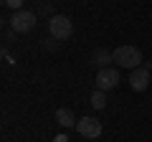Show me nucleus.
Wrapping results in <instances>:
<instances>
[{
    "instance_id": "1",
    "label": "nucleus",
    "mask_w": 152,
    "mask_h": 142,
    "mask_svg": "<svg viewBox=\"0 0 152 142\" xmlns=\"http://www.w3.org/2000/svg\"><path fill=\"white\" fill-rule=\"evenodd\" d=\"M114 53V61H117V66H122V69H140L142 64V51L137 48V46H119L117 51H112Z\"/></svg>"
},
{
    "instance_id": "10",
    "label": "nucleus",
    "mask_w": 152,
    "mask_h": 142,
    "mask_svg": "<svg viewBox=\"0 0 152 142\" xmlns=\"http://www.w3.org/2000/svg\"><path fill=\"white\" fill-rule=\"evenodd\" d=\"M5 5L13 8V10H23V8H20V5H23V0H5Z\"/></svg>"
},
{
    "instance_id": "2",
    "label": "nucleus",
    "mask_w": 152,
    "mask_h": 142,
    "mask_svg": "<svg viewBox=\"0 0 152 142\" xmlns=\"http://www.w3.org/2000/svg\"><path fill=\"white\" fill-rule=\"evenodd\" d=\"M48 33H51V38H56V41H66L74 33V23L66 15H51L48 18Z\"/></svg>"
},
{
    "instance_id": "11",
    "label": "nucleus",
    "mask_w": 152,
    "mask_h": 142,
    "mask_svg": "<svg viewBox=\"0 0 152 142\" xmlns=\"http://www.w3.org/2000/svg\"><path fill=\"white\" fill-rule=\"evenodd\" d=\"M53 142H69V137H66V135H58V137H56Z\"/></svg>"
},
{
    "instance_id": "6",
    "label": "nucleus",
    "mask_w": 152,
    "mask_h": 142,
    "mask_svg": "<svg viewBox=\"0 0 152 142\" xmlns=\"http://www.w3.org/2000/svg\"><path fill=\"white\" fill-rule=\"evenodd\" d=\"M129 86L134 91H145L150 86V66H140V69L132 71L129 74Z\"/></svg>"
},
{
    "instance_id": "9",
    "label": "nucleus",
    "mask_w": 152,
    "mask_h": 142,
    "mask_svg": "<svg viewBox=\"0 0 152 142\" xmlns=\"http://www.w3.org/2000/svg\"><path fill=\"white\" fill-rule=\"evenodd\" d=\"M94 107V109H104L107 107V91H102V89H96V91L91 94V102H89Z\"/></svg>"
},
{
    "instance_id": "3",
    "label": "nucleus",
    "mask_w": 152,
    "mask_h": 142,
    "mask_svg": "<svg viewBox=\"0 0 152 142\" xmlns=\"http://www.w3.org/2000/svg\"><path fill=\"white\" fill-rule=\"evenodd\" d=\"M36 13H31V10H15L13 13V18H10V28L15 33H31L33 28H36Z\"/></svg>"
},
{
    "instance_id": "4",
    "label": "nucleus",
    "mask_w": 152,
    "mask_h": 142,
    "mask_svg": "<svg viewBox=\"0 0 152 142\" xmlns=\"http://www.w3.org/2000/svg\"><path fill=\"white\" fill-rule=\"evenodd\" d=\"M76 132L86 140H96V137H102V122L94 117H81L76 122Z\"/></svg>"
},
{
    "instance_id": "8",
    "label": "nucleus",
    "mask_w": 152,
    "mask_h": 142,
    "mask_svg": "<svg viewBox=\"0 0 152 142\" xmlns=\"http://www.w3.org/2000/svg\"><path fill=\"white\" fill-rule=\"evenodd\" d=\"M112 61H114V53H109L107 48H96V51H94V66H99V69H107Z\"/></svg>"
},
{
    "instance_id": "7",
    "label": "nucleus",
    "mask_w": 152,
    "mask_h": 142,
    "mask_svg": "<svg viewBox=\"0 0 152 142\" xmlns=\"http://www.w3.org/2000/svg\"><path fill=\"white\" fill-rule=\"evenodd\" d=\"M56 122H58L64 130H71V127H76V117H74V112L71 109H66V107H61V109H56Z\"/></svg>"
},
{
    "instance_id": "5",
    "label": "nucleus",
    "mask_w": 152,
    "mask_h": 142,
    "mask_svg": "<svg viewBox=\"0 0 152 142\" xmlns=\"http://www.w3.org/2000/svg\"><path fill=\"white\" fill-rule=\"evenodd\" d=\"M117 84H119V71H117V69H112V66L99 69V74H96V89L109 91V89H117Z\"/></svg>"
}]
</instances>
